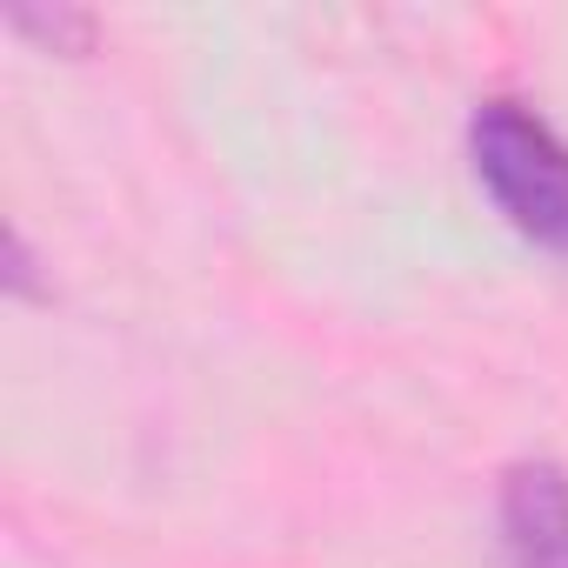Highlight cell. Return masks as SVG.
<instances>
[{
  "mask_svg": "<svg viewBox=\"0 0 568 568\" xmlns=\"http://www.w3.org/2000/svg\"><path fill=\"white\" fill-rule=\"evenodd\" d=\"M468 168L528 247L568 261V141L535 108L481 101L468 114Z\"/></svg>",
  "mask_w": 568,
  "mask_h": 568,
  "instance_id": "cell-1",
  "label": "cell"
},
{
  "mask_svg": "<svg viewBox=\"0 0 568 568\" xmlns=\"http://www.w3.org/2000/svg\"><path fill=\"white\" fill-rule=\"evenodd\" d=\"M501 568H568V468L515 462L501 475Z\"/></svg>",
  "mask_w": 568,
  "mask_h": 568,
  "instance_id": "cell-2",
  "label": "cell"
},
{
  "mask_svg": "<svg viewBox=\"0 0 568 568\" xmlns=\"http://www.w3.org/2000/svg\"><path fill=\"white\" fill-rule=\"evenodd\" d=\"M8 28L14 34H48V48L61 54H81L94 41V21L88 14H34V8H8Z\"/></svg>",
  "mask_w": 568,
  "mask_h": 568,
  "instance_id": "cell-3",
  "label": "cell"
},
{
  "mask_svg": "<svg viewBox=\"0 0 568 568\" xmlns=\"http://www.w3.org/2000/svg\"><path fill=\"white\" fill-rule=\"evenodd\" d=\"M8 295H34V254H28V241L21 234H8Z\"/></svg>",
  "mask_w": 568,
  "mask_h": 568,
  "instance_id": "cell-4",
  "label": "cell"
}]
</instances>
